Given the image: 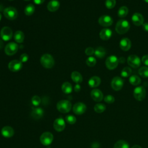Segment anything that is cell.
<instances>
[{
    "instance_id": "1",
    "label": "cell",
    "mask_w": 148,
    "mask_h": 148,
    "mask_svg": "<svg viewBox=\"0 0 148 148\" xmlns=\"http://www.w3.org/2000/svg\"><path fill=\"white\" fill-rule=\"evenodd\" d=\"M130 28V25L128 21L126 20H120L117 22L115 29L119 34H124L128 32Z\"/></svg>"
},
{
    "instance_id": "2",
    "label": "cell",
    "mask_w": 148,
    "mask_h": 148,
    "mask_svg": "<svg viewBox=\"0 0 148 148\" xmlns=\"http://www.w3.org/2000/svg\"><path fill=\"white\" fill-rule=\"evenodd\" d=\"M40 62L41 65L45 68H51L54 65V60L53 57L49 54H44L40 57Z\"/></svg>"
},
{
    "instance_id": "3",
    "label": "cell",
    "mask_w": 148,
    "mask_h": 148,
    "mask_svg": "<svg viewBox=\"0 0 148 148\" xmlns=\"http://www.w3.org/2000/svg\"><path fill=\"white\" fill-rule=\"evenodd\" d=\"M72 108L71 102L68 100H61L57 103V110L61 113H66L69 112Z\"/></svg>"
},
{
    "instance_id": "4",
    "label": "cell",
    "mask_w": 148,
    "mask_h": 148,
    "mask_svg": "<svg viewBox=\"0 0 148 148\" xmlns=\"http://www.w3.org/2000/svg\"><path fill=\"white\" fill-rule=\"evenodd\" d=\"M119 59L118 58L115 56H109L106 61H105V65L106 68L110 70H113L115 69L118 64H119Z\"/></svg>"
},
{
    "instance_id": "5",
    "label": "cell",
    "mask_w": 148,
    "mask_h": 148,
    "mask_svg": "<svg viewBox=\"0 0 148 148\" xmlns=\"http://www.w3.org/2000/svg\"><path fill=\"white\" fill-rule=\"evenodd\" d=\"M146 94L145 88L142 86H138L135 88L133 91L134 98L139 101H141L145 98Z\"/></svg>"
},
{
    "instance_id": "6",
    "label": "cell",
    "mask_w": 148,
    "mask_h": 148,
    "mask_svg": "<svg viewBox=\"0 0 148 148\" xmlns=\"http://www.w3.org/2000/svg\"><path fill=\"white\" fill-rule=\"evenodd\" d=\"M3 14L8 20H13L17 17V11L14 7L9 6L3 10Z\"/></svg>"
},
{
    "instance_id": "7",
    "label": "cell",
    "mask_w": 148,
    "mask_h": 148,
    "mask_svg": "<svg viewBox=\"0 0 148 148\" xmlns=\"http://www.w3.org/2000/svg\"><path fill=\"white\" fill-rule=\"evenodd\" d=\"M18 49L17 44L14 42L8 43L5 47V53L8 56H13L16 53Z\"/></svg>"
},
{
    "instance_id": "8",
    "label": "cell",
    "mask_w": 148,
    "mask_h": 148,
    "mask_svg": "<svg viewBox=\"0 0 148 148\" xmlns=\"http://www.w3.org/2000/svg\"><path fill=\"white\" fill-rule=\"evenodd\" d=\"M40 142L45 146L50 145L53 140V135L50 132H45L43 133L40 137Z\"/></svg>"
},
{
    "instance_id": "9",
    "label": "cell",
    "mask_w": 148,
    "mask_h": 148,
    "mask_svg": "<svg viewBox=\"0 0 148 148\" xmlns=\"http://www.w3.org/2000/svg\"><path fill=\"white\" fill-rule=\"evenodd\" d=\"M124 85L123 80L119 76H116L111 81V87L115 91L120 90Z\"/></svg>"
},
{
    "instance_id": "10",
    "label": "cell",
    "mask_w": 148,
    "mask_h": 148,
    "mask_svg": "<svg viewBox=\"0 0 148 148\" xmlns=\"http://www.w3.org/2000/svg\"><path fill=\"white\" fill-rule=\"evenodd\" d=\"M0 35L1 38L3 40L8 41L12 38L13 36V32L12 29L9 27H4L2 28Z\"/></svg>"
},
{
    "instance_id": "11",
    "label": "cell",
    "mask_w": 148,
    "mask_h": 148,
    "mask_svg": "<svg viewBox=\"0 0 148 148\" xmlns=\"http://www.w3.org/2000/svg\"><path fill=\"white\" fill-rule=\"evenodd\" d=\"M23 66V63L20 60H12L8 64L9 70L13 72H17L21 70Z\"/></svg>"
},
{
    "instance_id": "12",
    "label": "cell",
    "mask_w": 148,
    "mask_h": 148,
    "mask_svg": "<svg viewBox=\"0 0 148 148\" xmlns=\"http://www.w3.org/2000/svg\"><path fill=\"white\" fill-rule=\"evenodd\" d=\"M127 62L130 66L136 68L140 65V60L136 55H130L127 58Z\"/></svg>"
},
{
    "instance_id": "13",
    "label": "cell",
    "mask_w": 148,
    "mask_h": 148,
    "mask_svg": "<svg viewBox=\"0 0 148 148\" xmlns=\"http://www.w3.org/2000/svg\"><path fill=\"white\" fill-rule=\"evenodd\" d=\"M98 23L101 26L109 27L113 24V19L108 15H103L99 18Z\"/></svg>"
},
{
    "instance_id": "14",
    "label": "cell",
    "mask_w": 148,
    "mask_h": 148,
    "mask_svg": "<svg viewBox=\"0 0 148 148\" xmlns=\"http://www.w3.org/2000/svg\"><path fill=\"white\" fill-rule=\"evenodd\" d=\"M53 127L56 131L61 132L63 131L65 127V123L64 119L61 117L56 119L53 123Z\"/></svg>"
},
{
    "instance_id": "15",
    "label": "cell",
    "mask_w": 148,
    "mask_h": 148,
    "mask_svg": "<svg viewBox=\"0 0 148 148\" xmlns=\"http://www.w3.org/2000/svg\"><path fill=\"white\" fill-rule=\"evenodd\" d=\"M86 105L82 102H77L73 106V112L78 115L82 114L86 110Z\"/></svg>"
},
{
    "instance_id": "16",
    "label": "cell",
    "mask_w": 148,
    "mask_h": 148,
    "mask_svg": "<svg viewBox=\"0 0 148 148\" xmlns=\"http://www.w3.org/2000/svg\"><path fill=\"white\" fill-rule=\"evenodd\" d=\"M132 21L134 25L139 26L143 24L144 18L140 13H135L132 16Z\"/></svg>"
},
{
    "instance_id": "17",
    "label": "cell",
    "mask_w": 148,
    "mask_h": 148,
    "mask_svg": "<svg viewBox=\"0 0 148 148\" xmlns=\"http://www.w3.org/2000/svg\"><path fill=\"white\" fill-rule=\"evenodd\" d=\"M91 97L95 102H100L103 99V94L98 89H94L91 91Z\"/></svg>"
},
{
    "instance_id": "18",
    "label": "cell",
    "mask_w": 148,
    "mask_h": 148,
    "mask_svg": "<svg viewBox=\"0 0 148 148\" xmlns=\"http://www.w3.org/2000/svg\"><path fill=\"white\" fill-rule=\"evenodd\" d=\"M131 46V40L127 38H124L120 41V47L123 51H128Z\"/></svg>"
},
{
    "instance_id": "19",
    "label": "cell",
    "mask_w": 148,
    "mask_h": 148,
    "mask_svg": "<svg viewBox=\"0 0 148 148\" xmlns=\"http://www.w3.org/2000/svg\"><path fill=\"white\" fill-rule=\"evenodd\" d=\"M1 134L5 138H10L14 135V130L10 126H5L1 129Z\"/></svg>"
},
{
    "instance_id": "20",
    "label": "cell",
    "mask_w": 148,
    "mask_h": 148,
    "mask_svg": "<svg viewBox=\"0 0 148 148\" xmlns=\"http://www.w3.org/2000/svg\"><path fill=\"white\" fill-rule=\"evenodd\" d=\"M112 35V31L109 28L102 29L99 33L100 38L103 40H107L109 39Z\"/></svg>"
},
{
    "instance_id": "21",
    "label": "cell",
    "mask_w": 148,
    "mask_h": 148,
    "mask_svg": "<svg viewBox=\"0 0 148 148\" xmlns=\"http://www.w3.org/2000/svg\"><path fill=\"white\" fill-rule=\"evenodd\" d=\"M60 2L57 0H51L47 5L48 10L51 12H56L59 9Z\"/></svg>"
},
{
    "instance_id": "22",
    "label": "cell",
    "mask_w": 148,
    "mask_h": 148,
    "mask_svg": "<svg viewBox=\"0 0 148 148\" xmlns=\"http://www.w3.org/2000/svg\"><path fill=\"white\" fill-rule=\"evenodd\" d=\"M101 83V79L97 76L91 77L88 82V84L90 87L95 88L98 87Z\"/></svg>"
},
{
    "instance_id": "23",
    "label": "cell",
    "mask_w": 148,
    "mask_h": 148,
    "mask_svg": "<svg viewBox=\"0 0 148 148\" xmlns=\"http://www.w3.org/2000/svg\"><path fill=\"white\" fill-rule=\"evenodd\" d=\"M71 79L76 84H79L82 83L83 80V77L82 75L77 71H73L72 72Z\"/></svg>"
},
{
    "instance_id": "24",
    "label": "cell",
    "mask_w": 148,
    "mask_h": 148,
    "mask_svg": "<svg viewBox=\"0 0 148 148\" xmlns=\"http://www.w3.org/2000/svg\"><path fill=\"white\" fill-rule=\"evenodd\" d=\"M14 40L18 43H21L24 42V34L21 31H17L14 34Z\"/></svg>"
},
{
    "instance_id": "25",
    "label": "cell",
    "mask_w": 148,
    "mask_h": 148,
    "mask_svg": "<svg viewBox=\"0 0 148 148\" xmlns=\"http://www.w3.org/2000/svg\"><path fill=\"white\" fill-rule=\"evenodd\" d=\"M32 116L35 118V119H39L40 118L43 114V111L42 108H34L32 110Z\"/></svg>"
},
{
    "instance_id": "26",
    "label": "cell",
    "mask_w": 148,
    "mask_h": 148,
    "mask_svg": "<svg viewBox=\"0 0 148 148\" xmlns=\"http://www.w3.org/2000/svg\"><path fill=\"white\" fill-rule=\"evenodd\" d=\"M94 54L97 57L99 58H102L106 54V50L102 47H98L95 50Z\"/></svg>"
},
{
    "instance_id": "27",
    "label": "cell",
    "mask_w": 148,
    "mask_h": 148,
    "mask_svg": "<svg viewBox=\"0 0 148 148\" xmlns=\"http://www.w3.org/2000/svg\"><path fill=\"white\" fill-rule=\"evenodd\" d=\"M61 90L65 94H70L72 91V84L69 82H64L61 86Z\"/></svg>"
},
{
    "instance_id": "28",
    "label": "cell",
    "mask_w": 148,
    "mask_h": 148,
    "mask_svg": "<svg viewBox=\"0 0 148 148\" xmlns=\"http://www.w3.org/2000/svg\"><path fill=\"white\" fill-rule=\"evenodd\" d=\"M113 148H130V146L125 140H119L115 143Z\"/></svg>"
},
{
    "instance_id": "29",
    "label": "cell",
    "mask_w": 148,
    "mask_h": 148,
    "mask_svg": "<svg viewBox=\"0 0 148 148\" xmlns=\"http://www.w3.org/2000/svg\"><path fill=\"white\" fill-rule=\"evenodd\" d=\"M129 82L130 83L133 85V86H137L141 82V80L140 77L135 75H131L129 78Z\"/></svg>"
},
{
    "instance_id": "30",
    "label": "cell",
    "mask_w": 148,
    "mask_h": 148,
    "mask_svg": "<svg viewBox=\"0 0 148 148\" xmlns=\"http://www.w3.org/2000/svg\"><path fill=\"white\" fill-rule=\"evenodd\" d=\"M128 13V9L127 8V7L125 6H123L119 8L117 14L119 17L121 18H123L127 15Z\"/></svg>"
},
{
    "instance_id": "31",
    "label": "cell",
    "mask_w": 148,
    "mask_h": 148,
    "mask_svg": "<svg viewBox=\"0 0 148 148\" xmlns=\"http://www.w3.org/2000/svg\"><path fill=\"white\" fill-rule=\"evenodd\" d=\"M35 12V6L32 4H28L24 9V13L27 16L32 15Z\"/></svg>"
},
{
    "instance_id": "32",
    "label": "cell",
    "mask_w": 148,
    "mask_h": 148,
    "mask_svg": "<svg viewBox=\"0 0 148 148\" xmlns=\"http://www.w3.org/2000/svg\"><path fill=\"white\" fill-rule=\"evenodd\" d=\"M94 109L95 112H97L98 113H103L105 110L106 106L103 103H99L96 104L94 106Z\"/></svg>"
},
{
    "instance_id": "33",
    "label": "cell",
    "mask_w": 148,
    "mask_h": 148,
    "mask_svg": "<svg viewBox=\"0 0 148 148\" xmlns=\"http://www.w3.org/2000/svg\"><path fill=\"white\" fill-rule=\"evenodd\" d=\"M138 73L140 76L146 78L148 77V67L142 66L140 67L138 71Z\"/></svg>"
},
{
    "instance_id": "34",
    "label": "cell",
    "mask_w": 148,
    "mask_h": 148,
    "mask_svg": "<svg viewBox=\"0 0 148 148\" xmlns=\"http://www.w3.org/2000/svg\"><path fill=\"white\" fill-rule=\"evenodd\" d=\"M131 72H132L131 69L130 67L126 66L122 69L121 72V76L123 77H127L131 74Z\"/></svg>"
},
{
    "instance_id": "35",
    "label": "cell",
    "mask_w": 148,
    "mask_h": 148,
    "mask_svg": "<svg viewBox=\"0 0 148 148\" xmlns=\"http://www.w3.org/2000/svg\"><path fill=\"white\" fill-rule=\"evenodd\" d=\"M96 59L95 57H92V56H90L89 57H88L86 60V64L90 67H92L94 66L95 64H96Z\"/></svg>"
},
{
    "instance_id": "36",
    "label": "cell",
    "mask_w": 148,
    "mask_h": 148,
    "mask_svg": "<svg viewBox=\"0 0 148 148\" xmlns=\"http://www.w3.org/2000/svg\"><path fill=\"white\" fill-rule=\"evenodd\" d=\"M116 3V0H106L105 1V6L108 9H113Z\"/></svg>"
},
{
    "instance_id": "37",
    "label": "cell",
    "mask_w": 148,
    "mask_h": 148,
    "mask_svg": "<svg viewBox=\"0 0 148 148\" xmlns=\"http://www.w3.org/2000/svg\"><path fill=\"white\" fill-rule=\"evenodd\" d=\"M65 120L69 124H73L76 121V119L73 115H68L65 117Z\"/></svg>"
},
{
    "instance_id": "38",
    "label": "cell",
    "mask_w": 148,
    "mask_h": 148,
    "mask_svg": "<svg viewBox=\"0 0 148 148\" xmlns=\"http://www.w3.org/2000/svg\"><path fill=\"white\" fill-rule=\"evenodd\" d=\"M104 101L108 103H113L115 101V98L112 95H107L104 97Z\"/></svg>"
},
{
    "instance_id": "39",
    "label": "cell",
    "mask_w": 148,
    "mask_h": 148,
    "mask_svg": "<svg viewBox=\"0 0 148 148\" xmlns=\"http://www.w3.org/2000/svg\"><path fill=\"white\" fill-rule=\"evenodd\" d=\"M40 101H41L40 98L38 95H34L31 99V101H32V104L35 106H37L40 104Z\"/></svg>"
},
{
    "instance_id": "40",
    "label": "cell",
    "mask_w": 148,
    "mask_h": 148,
    "mask_svg": "<svg viewBox=\"0 0 148 148\" xmlns=\"http://www.w3.org/2000/svg\"><path fill=\"white\" fill-rule=\"evenodd\" d=\"M94 52H95L94 49L91 47H87L85 50L86 54L87 56H91L92 55H93L94 54Z\"/></svg>"
},
{
    "instance_id": "41",
    "label": "cell",
    "mask_w": 148,
    "mask_h": 148,
    "mask_svg": "<svg viewBox=\"0 0 148 148\" xmlns=\"http://www.w3.org/2000/svg\"><path fill=\"white\" fill-rule=\"evenodd\" d=\"M28 60V56L27 54L26 53H23L22 54L20 57V61L22 62V63H24L26 62Z\"/></svg>"
},
{
    "instance_id": "42",
    "label": "cell",
    "mask_w": 148,
    "mask_h": 148,
    "mask_svg": "<svg viewBox=\"0 0 148 148\" xmlns=\"http://www.w3.org/2000/svg\"><path fill=\"white\" fill-rule=\"evenodd\" d=\"M142 62L146 65L148 66V55H145L142 58Z\"/></svg>"
},
{
    "instance_id": "43",
    "label": "cell",
    "mask_w": 148,
    "mask_h": 148,
    "mask_svg": "<svg viewBox=\"0 0 148 148\" xmlns=\"http://www.w3.org/2000/svg\"><path fill=\"white\" fill-rule=\"evenodd\" d=\"M142 28L145 31L148 32V23H145L142 24Z\"/></svg>"
},
{
    "instance_id": "44",
    "label": "cell",
    "mask_w": 148,
    "mask_h": 148,
    "mask_svg": "<svg viewBox=\"0 0 148 148\" xmlns=\"http://www.w3.org/2000/svg\"><path fill=\"white\" fill-rule=\"evenodd\" d=\"M81 89V87H80V86L79 85V84H76L75 86V87H74V90L76 92H79Z\"/></svg>"
},
{
    "instance_id": "45",
    "label": "cell",
    "mask_w": 148,
    "mask_h": 148,
    "mask_svg": "<svg viewBox=\"0 0 148 148\" xmlns=\"http://www.w3.org/2000/svg\"><path fill=\"white\" fill-rule=\"evenodd\" d=\"M33 1L35 2V3L36 5H40L43 3L45 1V0H33Z\"/></svg>"
},
{
    "instance_id": "46",
    "label": "cell",
    "mask_w": 148,
    "mask_h": 148,
    "mask_svg": "<svg viewBox=\"0 0 148 148\" xmlns=\"http://www.w3.org/2000/svg\"><path fill=\"white\" fill-rule=\"evenodd\" d=\"M131 148H142V147L140 146H139L138 145H135L132 146Z\"/></svg>"
},
{
    "instance_id": "47",
    "label": "cell",
    "mask_w": 148,
    "mask_h": 148,
    "mask_svg": "<svg viewBox=\"0 0 148 148\" xmlns=\"http://www.w3.org/2000/svg\"><path fill=\"white\" fill-rule=\"evenodd\" d=\"M119 62L120 61V62L123 63V62L125 61V60H124V58L123 57H121V58H120V60H119Z\"/></svg>"
},
{
    "instance_id": "48",
    "label": "cell",
    "mask_w": 148,
    "mask_h": 148,
    "mask_svg": "<svg viewBox=\"0 0 148 148\" xmlns=\"http://www.w3.org/2000/svg\"><path fill=\"white\" fill-rule=\"evenodd\" d=\"M145 2H146V3H148V0H143Z\"/></svg>"
},
{
    "instance_id": "49",
    "label": "cell",
    "mask_w": 148,
    "mask_h": 148,
    "mask_svg": "<svg viewBox=\"0 0 148 148\" xmlns=\"http://www.w3.org/2000/svg\"><path fill=\"white\" fill-rule=\"evenodd\" d=\"M1 18H2V15H1V14L0 13V21H1Z\"/></svg>"
},
{
    "instance_id": "50",
    "label": "cell",
    "mask_w": 148,
    "mask_h": 148,
    "mask_svg": "<svg viewBox=\"0 0 148 148\" xmlns=\"http://www.w3.org/2000/svg\"><path fill=\"white\" fill-rule=\"evenodd\" d=\"M24 1H29V0H24Z\"/></svg>"
},
{
    "instance_id": "51",
    "label": "cell",
    "mask_w": 148,
    "mask_h": 148,
    "mask_svg": "<svg viewBox=\"0 0 148 148\" xmlns=\"http://www.w3.org/2000/svg\"><path fill=\"white\" fill-rule=\"evenodd\" d=\"M9 1H13V0H9Z\"/></svg>"
}]
</instances>
